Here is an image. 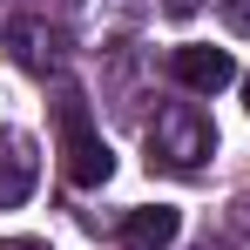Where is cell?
Here are the masks:
<instances>
[{
	"label": "cell",
	"instance_id": "cell-1",
	"mask_svg": "<svg viewBox=\"0 0 250 250\" xmlns=\"http://www.w3.org/2000/svg\"><path fill=\"white\" fill-rule=\"evenodd\" d=\"M54 135H61V176H68L75 189H102V183L115 176V156H108V142L88 122L82 88H61V95H54Z\"/></svg>",
	"mask_w": 250,
	"mask_h": 250
},
{
	"label": "cell",
	"instance_id": "cell-4",
	"mask_svg": "<svg viewBox=\"0 0 250 250\" xmlns=\"http://www.w3.org/2000/svg\"><path fill=\"white\" fill-rule=\"evenodd\" d=\"M169 68H176V82L196 88V95H216V88L237 82V61H230V47H176L169 54Z\"/></svg>",
	"mask_w": 250,
	"mask_h": 250
},
{
	"label": "cell",
	"instance_id": "cell-7",
	"mask_svg": "<svg viewBox=\"0 0 250 250\" xmlns=\"http://www.w3.org/2000/svg\"><path fill=\"white\" fill-rule=\"evenodd\" d=\"M244 95H250V82H244Z\"/></svg>",
	"mask_w": 250,
	"mask_h": 250
},
{
	"label": "cell",
	"instance_id": "cell-2",
	"mask_svg": "<svg viewBox=\"0 0 250 250\" xmlns=\"http://www.w3.org/2000/svg\"><path fill=\"white\" fill-rule=\"evenodd\" d=\"M209 149H216V128L189 102H169L163 115L149 122V163H163V169H196Z\"/></svg>",
	"mask_w": 250,
	"mask_h": 250
},
{
	"label": "cell",
	"instance_id": "cell-6",
	"mask_svg": "<svg viewBox=\"0 0 250 250\" xmlns=\"http://www.w3.org/2000/svg\"><path fill=\"white\" fill-rule=\"evenodd\" d=\"M216 14H223L230 34H250V0H216Z\"/></svg>",
	"mask_w": 250,
	"mask_h": 250
},
{
	"label": "cell",
	"instance_id": "cell-3",
	"mask_svg": "<svg viewBox=\"0 0 250 250\" xmlns=\"http://www.w3.org/2000/svg\"><path fill=\"white\" fill-rule=\"evenodd\" d=\"M34 176H41L34 142H27L21 128H0V209L27 203V196H34Z\"/></svg>",
	"mask_w": 250,
	"mask_h": 250
},
{
	"label": "cell",
	"instance_id": "cell-5",
	"mask_svg": "<svg viewBox=\"0 0 250 250\" xmlns=\"http://www.w3.org/2000/svg\"><path fill=\"white\" fill-rule=\"evenodd\" d=\"M176 237H183V209H169V203H142V209H128V223H122L128 250H169Z\"/></svg>",
	"mask_w": 250,
	"mask_h": 250
}]
</instances>
